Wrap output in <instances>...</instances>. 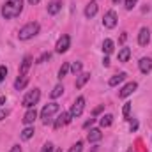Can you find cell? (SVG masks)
I'll use <instances>...</instances> for the list:
<instances>
[{"instance_id":"6da1fadb","label":"cell","mask_w":152,"mask_h":152,"mask_svg":"<svg viewBox=\"0 0 152 152\" xmlns=\"http://www.w3.org/2000/svg\"><path fill=\"white\" fill-rule=\"evenodd\" d=\"M21 11H23V0H9L2 7V16L5 20H11V18L20 16Z\"/></svg>"},{"instance_id":"7a4b0ae2","label":"cell","mask_w":152,"mask_h":152,"mask_svg":"<svg viewBox=\"0 0 152 152\" xmlns=\"http://www.w3.org/2000/svg\"><path fill=\"white\" fill-rule=\"evenodd\" d=\"M37 34H39V23L30 21V23H27L25 27L20 28L18 37H20V41H28V39H32L34 36H37Z\"/></svg>"},{"instance_id":"3957f363","label":"cell","mask_w":152,"mask_h":152,"mask_svg":"<svg viewBox=\"0 0 152 152\" xmlns=\"http://www.w3.org/2000/svg\"><path fill=\"white\" fill-rule=\"evenodd\" d=\"M58 108H60V106H58L57 103H48V104L41 110V118H42V124H46V126H48V124L51 122V117L58 112Z\"/></svg>"},{"instance_id":"277c9868","label":"cell","mask_w":152,"mask_h":152,"mask_svg":"<svg viewBox=\"0 0 152 152\" xmlns=\"http://www.w3.org/2000/svg\"><path fill=\"white\" fill-rule=\"evenodd\" d=\"M39 97H41V90L39 88H34V90H30L25 97H23V101H21V104L25 106V108H34L36 104L39 103Z\"/></svg>"},{"instance_id":"5b68a950","label":"cell","mask_w":152,"mask_h":152,"mask_svg":"<svg viewBox=\"0 0 152 152\" xmlns=\"http://www.w3.org/2000/svg\"><path fill=\"white\" fill-rule=\"evenodd\" d=\"M83 108H85V97L80 96L75 101V104L71 106V112L69 113H71V117H80V115L83 113Z\"/></svg>"},{"instance_id":"8992f818","label":"cell","mask_w":152,"mask_h":152,"mask_svg":"<svg viewBox=\"0 0 152 152\" xmlns=\"http://www.w3.org/2000/svg\"><path fill=\"white\" fill-rule=\"evenodd\" d=\"M69 44H71V37H69V36H62V37L57 41L55 51H57V53H66V51L69 50Z\"/></svg>"},{"instance_id":"52a82bcc","label":"cell","mask_w":152,"mask_h":152,"mask_svg":"<svg viewBox=\"0 0 152 152\" xmlns=\"http://www.w3.org/2000/svg\"><path fill=\"white\" fill-rule=\"evenodd\" d=\"M117 12L115 11H108L106 14H104V18H103V25L106 27V28H113L115 25H117Z\"/></svg>"},{"instance_id":"ba28073f","label":"cell","mask_w":152,"mask_h":152,"mask_svg":"<svg viewBox=\"0 0 152 152\" xmlns=\"http://www.w3.org/2000/svg\"><path fill=\"white\" fill-rule=\"evenodd\" d=\"M136 88H138V83H136V81H129L127 85H124V87H122V90L118 92V97H122V99H124V97L131 96Z\"/></svg>"},{"instance_id":"9c48e42d","label":"cell","mask_w":152,"mask_h":152,"mask_svg":"<svg viewBox=\"0 0 152 152\" xmlns=\"http://www.w3.org/2000/svg\"><path fill=\"white\" fill-rule=\"evenodd\" d=\"M69 122H71V113L62 112V113L57 117V120L53 122V127H55V129H60L62 126H66V124H69Z\"/></svg>"},{"instance_id":"30bf717a","label":"cell","mask_w":152,"mask_h":152,"mask_svg":"<svg viewBox=\"0 0 152 152\" xmlns=\"http://www.w3.org/2000/svg\"><path fill=\"white\" fill-rule=\"evenodd\" d=\"M97 9H99L97 2H96V0H90V2L87 4V7H85V16H87V18H94V16L97 14Z\"/></svg>"},{"instance_id":"8fae6325","label":"cell","mask_w":152,"mask_h":152,"mask_svg":"<svg viewBox=\"0 0 152 152\" xmlns=\"http://www.w3.org/2000/svg\"><path fill=\"white\" fill-rule=\"evenodd\" d=\"M149 41H151V30L143 27L140 30V34H138V42H140V46H147Z\"/></svg>"},{"instance_id":"7c38bea8","label":"cell","mask_w":152,"mask_h":152,"mask_svg":"<svg viewBox=\"0 0 152 152\" xmlns=\"http://www.w3.org/2000/svg\"><path fill=\"white\" fill-rule=\"evenodd\" d=\"M140 71L143 73V75H149L152 71V58L149 57H143L142 60H140Z\"/></svg>"},{"instance_id":"4fadbf2b","label":"cell","mask_w":152,"mask_h":152,"mask_svg":"<svg viewBox=\"0 0 152 152\" xmlns=\"http://www.w3.org/2000/svg\"><path fill=\"white\" fill-rule=\"evenodd\" d=\"M30 66H32V57H30V55H27V57L23 58L21 66H20V76H27L28 69H30Z\"/></svg>"},{"instance_id":"5bb4252c","label":"cell","mask_w":152,"mask_h":152,"mask_svg":"<svg viewBox=\"0 0 152 152\" xmlns=\"http://www.w3.org/2000/svg\"><path fill=\"white\" fill-rule=\"evenodd\" d=\"M36 118H37V112H36L34 108H30V110L25 113V117H23V124L30 126V124H34V122H36Z\"/></svg>"},{"instance_id":"9a60e30c","label":"cell","mask_w":152,"mask_h":152,"mask_svg":"<svg viewBox=\"0 0 152 152\" xmlns=\"http://www.w3.org/2000/svg\"><path fill=\"white\" fill-rule=\"evenodd\" d=\"M103 138V133H101V129H90V133L87 134V140L90 142V143H94V142H99Z\"/></svg>"},{"instance_id":"2e32d148","label":"cell","mask_w":152,"mask_h":152,"mask_svg":"<svg viewBox=\"0 0 152 152\" xmlns=\"http://www.w3.org/2000/svg\"><path fill=\"white\" fill-rule=\"evenodd\" d=\"M78 78H76V88H81L88 80H90V73H80V75H76Z\"/></svg>"},{"instance_id":"e0dca14e","label":"cell","mask_w":152,"mask_h":152,"mask_svg":"<svg viewBox=\"0 0 152 152\" xmlns=\"http://www.w3.org/2000/svg\"><path fill=\"white\" fill-rule=\"evenodd\" d=\"M126 76H127L126 73H118V75L112 76V78H110V81H108V83H110V87H117L118 83H122V81L126 80Z\"/></svg>"},{"instance_id":"ac0fdd59","label":"cell","mask_w":152,"mask_h":152,"mask_svg":"<svg viewBox=\"0 0 152 152\" xmlns=\"http://www.w3.org/2000/svg\"><path fill=\"white\" fill-rule=\"evenodd\" d=\"M60 9H62V2H58V0H53V2L48 5V14H57Z\"/></svg>"},{"instance_id":"d6986e66","label":"cell","mask_w":152,"mask_h":152,"mask_svg":"<svg viewBox=\"0 0 152 152\" xmlns=\"http://www.w3.org/2000/svg\"><path fill=\"white\" fill-rule=\"evenodd\" d=\"M129 57H131V48H126V46H124V48L118 51V62H127Z\"/></svg>"},{"instance_id":"ffe728a7","label":"cell","mask_w":152,"mask_h":152,"mask_svg":"<svg viewBox=\"0 0 152 152\" xmlns=\"http://www.w3.org/2000/svg\"><path fill=\"white\" fill-rule=\"evenodd\" d=\"M115 50V44L112 39H104V42H103V51L106 53V55H110V53H113Z\"/></svg>"},{"instance_id":"44dd1931","label":"cell","mask_w":152,"mask_h":152,"mask_svg":"<svg viewBox=\"0 0 152 152\" xmlns=\"http://www.w3.org/2000/svg\"><path fill=\"white\" fill-rule=\"evenodd\" d=\"M27 83H28V78H27V76H20V78L16 80V83H14V88H16V90H23V88L27 87Z\"/></svg>"},{"instance_id":"7402d4cb","label":"cell","mask_w":152,"mask_h":152,"mask_svg":"<svg viewBox=\"0 0 152 152\" xmlns=\"http://www.w3.org/2000/svg\"><path fill=\"white\" fill-rule=\"evenodd\" d=\"M112 122H113V115H103V117H101V120H99L101 127H110V126H112Z\"/></svg>"},{"instance_id":"603a6c76","label":"cell","mask_w":152,"mask_h":152,"mask_svg":"<svg viewBox=\"0 0 152 152\" xmlns=\"http://www.w3.org/2000/svg\"><path fill=\"white\" fill-rule=\"evenodd\" d=\"M34 127H25L23 131H21V140H30L32 136H34Z\"/></svg>"},{"instance_id":"cb8c5ba5","label":"cell","mask_w":152,"mask_h":152,"mask_svg":"<svg viewBox=\"0 0 152 152\" xmlns=\"http://www.w3.org/2000/svg\"><path fill=\"white\" fill-rule=\"evenodd\" d=\"M62 92H64V87H62V85H55L50 96H51L53 99H57V97H60V96H62Z\"/></svg>"},{"instance_id":"d4e9b609","label":"cell","mask_w":152,"mask_h":152,"mask_svg":"<svg viewBox=\"0 0 152 152\" xmlns=\"http://www.w3.org/2000/svg\"><path fill=\"white\" fill-rule=\"evenodd\" d=\"M69 71H71V66H69V62H64V64H62V67H60V71H58V78L62 80L64 76L69 73Z\"/></svg>"},{"instance_id":"484cf974","label":"cell","mask_w":152,"mask_h":152,"mask_svg":"<svg viewBox=\"0 0 152 152\" xmlns=\"http://www.w3.org/2000/svg\"><path fill=\"white\" fill-rule=\"evenodd\" d=\"M80 71H81V62H73V66H71V73L80 75Z\"/></svg>"},{"instance_id":"4316f807","label":"cell","mask_w":152,"mask_h":152,"mask_svg":"<svg viewBox=\"0 0 152 152\" xmlns=\"http://www.w3.org/2000/svg\"><path fill=\"white\" fill-rule=\"evenodd\" d=\"M50 58H51V53H42V55L37 58V64H44V62L50 60Z\"/></svg>"},{"instance_id":"83f0119b","label":"cell","mask_w":152,"mask_h":152,"mask_svg":"<svg viewBox=\"0 0 152 152\" xmlns=\"http://www.w3.org/2000/svg\"><path fill=\"white\" fill-rule=\"evenodd\" d=\"M81 149H83V143L81 142H76L75 145L69 149V152H81Z\"/></svg>"},{"instance_id":"f1b7e54d","label":"cell","mask_w":152,"mask_h":152,"mask_svg":"<svg viewBox=\"0 0 152 152\" xmlns=\"http://www.w3.org/2000/svg\"><path fill=\"white\" fill-rule=\"evenodd\" d=\"M122 113H124V117H126V118H129V113H131V103H126V104H124Z\"/></svg>"},{"instance_id":"f546056e","label":"cell","mask_w":152,"mask_h":152,"mask_svg":"<svg viewBox=\"0 0 152 152\" xmlns=\"http://www.w3.org/2000/svg\"><path fill=\"white\" fill-rule=\"evenodd\" d=\"M136 2H138V0H126V2H124V5H126V9H127V11H131V9L136 5Z\"/></svg>"},{"instance_id":"4dcf8cb0","label":"cell","mask_w":152,"mask_h":152,"mask_svg":"<svg viewBox=\"0 0 152 152\" xmlns=\"http://www.w3.org/2000/svg\"><path fill=\"white\" fill-rule=\"evenodd\" d=\"M41 152H53V143H50V142H48V143H44V145H42V149H41Z\"/></svg>"},{"instance_id":"1f68e13d","label":"cell","mask_w":152,"mask_h":152,"mask_svg":"<svg viewBox=\"0 0 152 152\" xmlns=\"http://www.w3.org/2000/svg\"><path fill=\"white\" fill-rule=\"evenodd\" d=\"M7 76V67L5 66H0V81H4Z\"/></svg>"},{"instance_id":"d6a6232c","label":"cell","mask_w":152,"mask_h":152,"mask_svg":"<svg viewBox=\"0 0 152 152\" xmlns=\"http://www.w3.org/2000/svg\"><path fill=\"white\" fill-rule=\"evenodd\" d=\"M104 110V104H101V106H97V108H94V112H92V115H99L101 112Z\"/></svg>"},{"instance_id":"836d02e7","label":"cell","mask_w":152,"mask_h":152,"mask_svg":"<svg viewBox=\"0 0 152 152\" xmlns=\"http://www.w3.org/2000/svg\"><path fill=\"white\" fill-rule=\"evenodd\" d=\"M7 115H9V110H5V108H4V110H0V120H4Z\"/></svg>"},{"instance_id":"e575fe53","label":"cell","mask_w":152,"mask_h":152,"mask_svg":"<svg viewBox=\"0 0 152 152\" xmlns=\"http://www.w3.org/2000/svg\"><path fill=\"white\" fill-rule=\"evenodd\" d=\"M94 122H96V118H90V120H87V122L83 124V127H90V126H92Z\"/></svg>"},{"instance_id":"d590c367","label":"cell","mask_w":152,"mask_h":152,"mask_svg":"<svg viewBox=\"0 0 152 152\" xmlns=\"http://www.w3.org/2000/svg\"><path fill=\"white\" fill-rule=\"evenodd\" d=\"M11 152H21V147L20 145H12L11 147Z\"/></svg>"},{"instance_id":"8d00e7d4","label":"cell","mask_w":152,"mask_h":152,"mask_svg":"<svg viewBox=\"0 0 152 152\" xmlns=\"http://www.w3.org/2000/svg\"><path fill=\"white\" fill-rule=\"evenodd\" d=\"M103 66H104V67H108V66H110V58H108V57H104V58H103Z\"/></svg>"},{"instance_id":"74e56055","label":"cell","mask_w":152,"mask_h":152,"mask_svg":"<svg viewBox=\"0 0 152 152\" xmlns=\"http://www.w3.org/2000/svg\"><path fill=\"white\" fill-rule=\"evenodd\" d=\"M136 127H138V122L133 120V122H131V131H136Z\"/></svg>"},{"instance_id":"f35d334b","label":"cell","mask_w":152,"mask_h":152,"mask_svg":"<svg viewBox=\"0 0 152 152\" xmlns=\"http://www.w3.org/2000/svg\"><path fill=\"white\" fill-rule=\"evenodd\" d=\"M39 2H41V0H28V4H30V5H37Z\"/></svg>"},{"instance_id":"ab89813d","label":"cell","mask_w":152,"mask_h":152,"mask_svg":"<svg viewBox=\"0 0 152 152\" xmlns=\"http://www.w3.org/2000/svg\"><path fill=\"white\" fill-rule=\"evenodd\" d=\"M126 39H127V36H126V32H124V34H122V36H120V42H124V41H126Z\"/></svg>"},{"instance_id":"60d3db41","label":"cell","mask_w":152,"mask_h":152,"mask_svg":"<svg viewBox=\"0 0 152 152\" xmlns=\"http://www.w3.org/2000/svg\"><path fill=\"white\" fill-rule=\"evenodd\" d=\"M4 103H5V97H4V96H2V97H0V106H2V104H4Z\"/></svg>"},{"instance_id":"b9f144b4","label":"cell","mask_w":152,"mask_h":152,"mask_svg":"<svg viewBox=\"0 0 152 152\" xmlns=\"http://www.w3.org/2000/svg\"><path fill=\"white\" fill-rule=\"evenodd\" d=\"M118 2H122V0H113V4H118Z\"/></svg>"},{"instance_id":"7bdbcfd3","label":"cell","mask_w":152,"mask_h":152,"mask_svg":"<svg viewBox=\"0 0 152 152\" xmlns=\"http://www.w3.org/2000/svg\"><path fill=\"white\" fill-rule=\"evenodd\" d=\"M127 152H133V149H129V151H127Z\"/></svg>"}]
</instances>
